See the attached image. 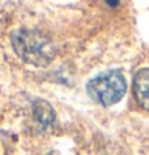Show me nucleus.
Instances as JSON below:
<instances>
[{"mask_svg":"<svg viewBox=\"0 0 149 155\" xmlns=\"http://www.w3.org/2000/svg\"><path fill=\"white\" fill-rule=\"evenodd\" d=\"M15 51L26 62L36 66H47L55 58V47L50 40L37 31L21 29L11 35Z\"/></svg>","mask_w":149,"mask_h":155,"instance_id":"nucleus-1","label":"nucleus"},{"mask_svg":"<svg viewBox=\"0 0 149 155\" xmlns=\"http://www.w3.org/2000/svg\"><path fill=\"white\" fill-rule=\"evenodd\" d=\"M125 78L119 71L103 72L91 78L87 85V93L101 106H112L122 99L125 93Z\"/></svg>","mask_w":149,"mask_h":155,"instance_id":"nucleus-2","label":"nucleus"},{"mask_svg":"<svg viewBox=\"0 0 149 155\" xmlns=\"http://www.w3.org/2000/svg\"><path fill=\"white\" fill-rule=\"evenodd\" d=\"M133 91L138 104L149 110V69H141L133 78Z\"/></svg>","mask_w":149,"mask_h":155,"instance_id":"nucleus-3","label":"nucleus"},{"mask_svg":"<svg viewBox=\"0 0 149 155\" xmlns=\"http://www.w3.org/2000/svg\"><path fill=\"white\" fill-rule=\"evenodd\" d=\"M34 115H36V120L39 122V125L42 126H48L55 118V112L51 106L45 101H37L36 106H34Z\"/></svg>","mask_w":149,"mask_h":155,"instance_id":"nucleus-4","label":"nucleus"},{"mask_svg":"<svg viewBox=\"0 0 149 155\" xmlns=\"http://www.w3.org/2000/svg\"><path fill=\"white\" fill-rule=\"evenodd\" d=\"M106 5H109V7H117L119 2H106Z\"/></svg>","mask_w":149,"mask_h":155,"instance_id":"nucleus-5","label":"nucleus"}]
</instances>
